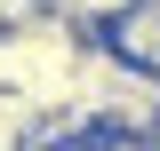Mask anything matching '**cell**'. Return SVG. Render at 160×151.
Masks as SVG:
<instances>
[{
  "label": "cell",
  "mask_w": 160,
  "mask_h": 151,
  "mask_svg": "<svg viewBox=\"0 0 160 151\" xmlns=\"http://www.w3.org/2000/svg\"><path fill=\"white\" fill-rule=\"evenodd\" d=\"M48 8H56V16H72L80 32H104V24L128 8V0H48Z\"/></svg>",
  "instance_id": "3957f363"
},
{
  "label": "cell",
  "mask_w": 160,
  "mask_h": 151,
  "mask_svg": "<svg viewBox=\"0 0 160 151\" xmlns=\"http://www.w3.org/2000/svg\"><path fill=\"white\" fill-rule=\"evenodd\" d=\"M104 48L136 72H160V0H128L112 24H104Z\"/></svg>",
  "instance_id": "7a4b0ae2"
},
{
  "label": "cell",
  "mask_w": 160,
  "mask_h": 151,
  "mask_svg": "<svg viewBox=\"0 0 160 151\" xmlns=\"http://www.w3.org/2000/svg\"><path fill=\"white\" fill-rule=\"evenodd\" d=\"M32 16H48V0H0V32H16V24H32Z\"/></svg>",
  "instance_id": "277c9868"
},
{
  "label": "cell",
  "mask_w": 160,
  "mask_h": 151,
  "mask_svg": "<svg viewBox=\"0 0 160 151\" xmlns=\"http://www.w3.org/2000/svg\"><path fill=\"white\" fill-rule=\"evenodd\" d=\"M152 127H160V72L120 64V80L104 88V103H96V135H128V143H144Z\"/></svg>",
  "instance_id": "6da1fadb"
}]
</instances>
